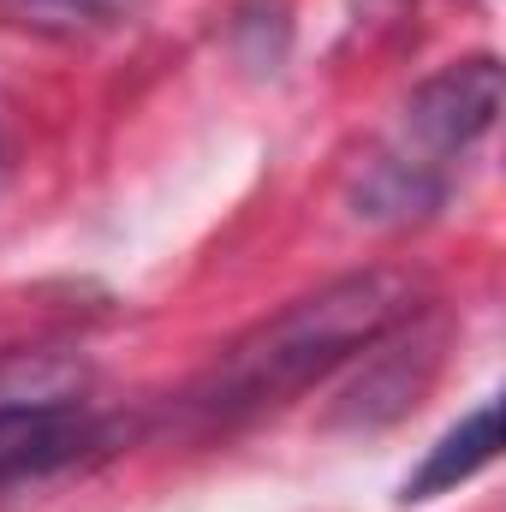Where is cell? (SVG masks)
Returning a JSON list of instances; mask_svg holds the SVG:
<instances>
[{
  "label": "cell",
  "instance_id": "1",
  "mask_svg": "<svg viewBox=\"0 0 506 512\" xmlns=\"http://www.w3.org/2000/svg\"><path fill=\"white\" fill-rule=\"evenodd\" d=\"M411 310H417L411 274H399V268L340 274V280L292 298L268 322H256L245 340H233L215 358V370L185 393V411L203 423H239L251 411H268V405L304 393L310 382H322L352 352L387 340L399 322H411Z\"/></svg>",
  "mask_w": 506,
  "mask_h": 512
},
{
  "label": "cell",
  "instance_id": "2",
  "mask_svg": "<svg viewBox=\"0 0 506 512\" xmlns=\"http://www.w3.org/2000/svg\"><path fill=\"white\" fill-rule=\"evenodd\" d=\"M501 114V66L489 54L435 72L399 120V143L370 161L358 203L370 221H411L441 203V167L483 143Z\"/></svg>",
  "mask_w": 506,
  "mask_h": 512
},
{
  "label": "cell",
  "instance_id": "3",
  "mask_svg": "<svg viewBox=\"0 0 506 512\" xmlns=\"http://www.w3.org/2000/svg\"><path fill=\"white\" fill-rule=\"evenodd\" d=\"M90 441H96V423L78 405H60V399H12V405H0V489L78 459Z\"/></svg>",
  "mask_w": 506,
  "mask_h": 512
},
{
  "label": "cell",
  "instance_id": "4",
  "mask_svg": "<svg viewBox=\"0 0 506 512\" xmlns=\"http://www.w3.org/2000/svg\"><path fill=\"white\" fill-rule=\"evenodd\" d=\"M495 453H501V405L483 399L471 417H459V423L423 453V465L405 477V501H435V495L471 483L483 465H495Z\"/></svg>",
  "mask_w": 506,
  "mask_h": 512
},
{
  "label": "cell",
  "instance_id": "5",
  "mask_svg": "<svg viewBox=\"0 0 506 512\" xmlns=\"http://www.w3.org/2000/svg\"><path fill=\"white\" fill-rule=\"evenodd\" d=\"M0 6L30 30H90V24H108L114 12H126L131 0H0Z\"/></svg>",
  "mask_w": 506,
  "mask_h": 512
}]
</instances>
